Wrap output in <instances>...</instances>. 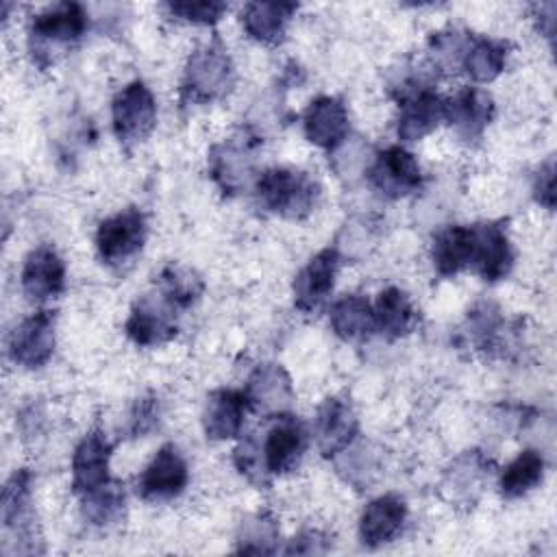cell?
I'll return each instance as SVG.
<instances>
[{
    "mask_svg": "<svg viewBox=\"0 0 557 557\" xmlns=\"http://www.w3.org/2000/svg\"><path fill=\"white\" fill-rule=\"evenodd\" d=\"M252 189L263 211L285 220H305L320 196L318 183L307 172L285 165L263 170Z\"/></svg>",
    "mask_w": 557,
    "mask_h": 557,
    "instance_id": "cell-1",
    "label": "cell"
},
{
    "mask_svg": "<svg viewBox=\"0 0 557 557\" xmlns=\"http://www.w3.org/2000/svg\"><path fill=\"white\" fill-rule=\"evenodd\" d=\"M233 85V61L228 50L215 39L189 54L181 78V100L189 104H211L226 98Z\"/></svg>",
    "mask_w": 557,
    "mask_h": 557,
    "instance_id": "cell-2",
    "label": "cell"
},
{
    "mask_svg": "<svg viewBox=\"0 0 557 557\" xmlns=\"http://www.w3.org/2000/svg\"><path fill=\"white\" fill-rule=\"evenodd\" d=\"M261 148L259 135L242 128L209 150V176L226 196H239L255 187L259 178L257 152Z\"/></svg>",
    "mask_w": 557,
    "mask_h": 557,
    "instance_id": "cell-3",
    "label": "cell"
},
{
    "mask_svg": "<svg viewBox=\"0 0 557 557\" xmlns=\"http://www.w3.org/2000/svg\"><path fill=\"white\" fill-rule=\"evenodd\" d=\"M394 96L398 102L396 135L400 141H418L444 120V98L420 76L400 81Z\"/></svg>",
    "mask_w": 557,
    "mask_h": 557,
    "instance_id": "cell-4",
    "label": "cell"
},
{
    "mask_svg": "<svg viewBox=\"0 0 557 557\" xmlns=\"http://www.w3.org/2000/svg\"><path fill=\"white\" fill-rule=\"evenodd\" d=\"M270 420H272V424L265 429L263 437L252 433L255 442H257L259 459H261V466H263L268 479L294 472L298 468V463L307 450V442H309V433H307L305 424L298 420V416L283 413V416H276Z\"/></svg>",
    "mask_w": 557,
    "mask_h": 557,
    "instance_id": "cell-5",
    "label": "cell"
},
{
    "mask_svg": "<svg viewBox=\"0 0 557 557\" xmlns=\"http://www.w3.org/2000/svg\"><path fill=\"white\" fill-rule=\"evenodd\" d=\"M89 26V15L78 2H57L39 11L28 28L30 50L41 61V54L50 52L54 46L76 44Z\"/></svg>",
    "mask_w": 557,
    "mask_h": 557,
    "instance_id": "cell-6",
    "label": "cell"
},
{
    "mask_svg": "<svg viewBox=\"0 0 557 557\" xmlns=\"http://www.w3.org/2000/svg\"><path fill=\"white\" fill-rule=\"evenodd\" d=\"M111 124L124 146L139 144L154 131L157 100L144 81H131L113 96Z\"/></svg>",
    "mask_w": 557,
    "mask_h": 557,
    "instance_id": "cell-7",
    "label": "cell"
},
{
    "mask_svg": "<svg viewBox=\"0 0 557 557\" xmlns=\"http://www.w3.org/2000/svg\"><path fill=\"white\" fill-rule=\"evenodd\" d=\"M148 237L146 213L137 207L122 209L98 224L96 250L102 263L122 265L141 252Z\"/></svg>",
    "mask_w": 557,
    "mask_h": 557,
    "instance_id": "cell-8",
    "label": "cell"
},
{
    "mask_svg": "<svg viewBox=\"0 0 557 557\" xmlns=\"http://www.w3.org/2000/svg\"><path fill=\"white\" fill-rule=\"evenodd\" d=\"M57 315L50 309H39L24 318L9 335L7 352L9 359L15 366H22L26 370L44 368L57 342Z\"/></svg>",
    "mask_w": 557,
    "mask_h": 557,
    "instance_id": "cell-9",
    "label": "cell"
},
{
    "mask_svg": "<svg viewBox=\"0 0 557 557\" xmlns=\"http://www.w3.org/2000/svg\"><path fill=\"white\" fill-rule=\"evenodd\" d=\"M368 183L383 198L398 200L418 191L424 183V174L420 163L407 148L387 146L370 163Z\"/></svg>",
    "mask_w": 557,
    "mask_h": 557,
    "instance_id": "cell-10",
    "label": "cell"
},
{
    "mask_svg": "<svg viewBox=\"0 0 557 557\" xmlns=\"http://www.w3.org/2000/svg\"><path fill=\"white\" fill-rule=\"evenodd\" d=\"M178 309L157 289L154 294L141 296L124 324L128 339L137 346H159L176 337Z\"/></svg>",
    "mask_w": 557,
    "mask_h": 557,
    "instance_id": "cell-11",
    "label": "cell"
},
{
    "mask_svg": "<svg viewBox=\"0 0 557 557\" xmlns=\"http://www.w3.org/2000/svg\"><path fill=\"white\" fill-rule=\"evenodd\" d=\"M189 483V468L174 444H163L144 472L137 476V494L148 503H165L185 492Z\"/></svg>",
    "mask_w": 557,
    "mask_h": 557,
    "instance_id": "cell-12",
    "label": "cell"
},
{
    "mask_svg": "<svg viewBox=\"0 0 557 557\" xmlns=\"http://www.w3.org/2000/svg\"><path fill=\"white\" fill-rule=\"evenodd\" d=\"M248 403V411L270 420L283 413H292L294 385L281 363H261L252 370L242 389Z\"/></svg>",
    "mask_w": 557,
    "mask_h": 557,
    "instance_id": "cell-13",
    "label": "cell"
},
{
    "mask_svg": "<svg viewBox=\"0 0 557 557\" xmlns=\"http://www.w3.org/2000/svg\"><path fill=\"white\" fill-rule=\"evenodd\" d=\"M342 265V255L337 248H322L315 252L294 276L292 294L294 305L302 313L318 311L335 287V276Z\"/></svg>",
    "mask_w": 557,
    "mask_h": 557,
    "instance_id": "cell-14",
    "label": "cell"
},
{
    "mask_svg": "<svg viewBox=\"0 0 557 557\" xmlns=\"http://www.w3.org/2000/svg\"><path fill=\"white\" fill-rule=\"evenodd\" d=\"M470 268L487 283H496L511 272L513 248L503 222L472 224Z\"/></svg>",
    "mask_w": 557,
    "mask_h": 557,
    "instance_id": "cell-15",
    "label": "cell"
},
{
    "mask_svg": "<svg viewBox=\"0 0 557 557\" xmlns=\"http://www.w3.org/2000/svg\"><path fill=\"white\" fill-rule=\"evenodd\" d=\"M359 433V420L350 403L342 396H329L315 411L313 435L318 450L331 459L348 450Z\"/></svg>",
    "mask_w": 557,
    "mask_h": 557,
    "instance_id": "cell-16",
    "label": "cell"
},
{
    "mask_svg": "<svg viewBox=\"0 0 557 557\" xmlns=\"http://www.w3.org/2000/svg\"><path fill=\"white\" fill-rule=\"evenodd\" d=\"M33 474L22 468L15 470L2 490V527L20 540L17 553H39L35 548V522H33Z\"/></svg>",
    "mask_w": 557,
    "mask_h": 557,
    "instance_id": "cell-17",
    "label": "cell"
},
{
    "mask_svg": "<svg viewBox=\"0 0 557 557\" xmlns=\"http://www.w3.org/2000/svg\"><path fill=\"white\" fill-rule=\"evenodd\" d=\"M111 442L100 429L89 431L72 453V492L76 496H87L107 483L109 476V459H111Z\"/></svg>",
    "mask_w": 557,
    "mask_h": 557,
    "instance_id": "cell-18",
    "label": "cell"
},
{
    "mask_svg": "<svg viewBox=\"0 0 557 557\" xmlns=\"http://www.w3.org/2000/svg\"><path fill=\"white\" fill-rule=\"evenodd\" d=\"M20 283L28 300L46 302L57 298L65 289V263L61 255L50 244L33 248L22 263Z\"/></svg>",
    "mask_w": 557,
    "mask_h": 557,
    "instance_id": "cell-19",
    "label": "cell"
},
{
    "mask_svg": "<svg viewBox=\"0 0 557 557\" xmlns=\"http://www.w3.org/2000/svg\"><path fill=\"white\" fill-rule=\"evenodd\" d=\"M305 137L324 150H335L348 139L350 122L342 98L318 96L302 113Z\"/></svg>",
    "mask_w": 557,
    "mask_h": 557,
    "instance_id": "cell-20",
    "label": "cell"
},
{
    "mask_svg": "<svg viewBox=\"0 0 557 557\" xmlns=\"http://www.w3.org/2000/svg\"><path fill=\"white\" fill-rule=\"evenodd\" d=\"M492 117L494 100L479 87H461L453 98L444 100V120L463 141L479 139Z\"/></svg>",
    "mask_w": 557,
    "mask_h": 557,
    "instance_id": "cell-21",
    "label": "cell"
},
{
    "mask_svg": "<svg viewBox=\"0 0 557 557\" xmlns=\"http://www.w3.org/2000/svg\"><path fill=\"white\" fill-rule=\"evenodd\" d=\"M407 503L398 494H383L370 500L359 518V540L368 548H379L396 540L407 524Z\"/></svg>",
    "mask_w": 557,
    "mask_h": 557,
    "instance_id": "cell-22",
    "label": "cell"
},
{
    "mask_svg": "<svg viewBox=\"0 0 557 557\" xmlns=\"http://www.w3.org/2000/svg\"><path fill=\"white\" fill-rule=\"evenodd\" d=\"M492 472V461L481 450H466L444 472L442 490L453 505H474L485 479Z\"/></svg>",
    "mask_w": 557,
    "mask_h": 557,
    "instance_id": "cell-23",
    "label": "cell"
},
{
    "mask_svg": "<svg viewBox=\"0 0 557 557\" xmlns=\"http://www.w3.org/2000/svg\"><path fill=\"white\" fill-rule=\"evenodd\" d=\"M246 411H248V403L244 392L239 389L211 392L202 409V429L207 440L224 442V440L237 437L244 426Z\"/></svg>",
    "mask_w": 557,
    "mask_h": 557,
    "instance_id": "cell-24",
    "label": "cell"
},
{
    "mask_svg": "<svg viewBox=\"0 0 557 557\" xmlns=\"http://www.w3.org/2000/svg\"><path fill=\"white\" fill-rule=\"evenodd\" d=\"M296 11V2H248L242 9V26L250 39L265 46H278L285 39L287 24Z\"/></svg>",
    "mask_w": 557,
    "mask_h": 557,
    "instance_id": "cell-25",
    "label": "cell"
},
{
    "mask_svg": "<svg viewBox=\"0 0 557 557\" xmlns=\"http://www.w3.org/2000/svg\"><path fill=\"white\" fill-rule=\"evenodd\" d=\"M329 322L333 333L350 344L366 342L376 331L374 307L359 294H346L331 305Z\"/></svg>",
    "mask_w": 557,
    "mask_h": 557,
    "instance_id": "cell-26",
    "label": "cell"
},
{
    "mask_svg": "<svg viewBox=\"0 0 557 557\" xmlns=\"http://www.w3.org/2000/svg\"><path fill=\"white\" fill-rule=\"evenodd\" d=\"M472 226L450 224L435 233L431 244V261L440 276L448 278L470 268Z\"/></svg>",
    "mask_w": 557,
    "mask_h": 557,
    "instance_id": "cell-27",
    "label": "cell"
},
{
    "mask_svg": "<svg viewBox=\"0 0 557 557\" xmlns=\"http://www.w3.org/2000/svg\"><path fill=\"white\" fill-rule=\"evenodd\" d=\"M374 307L376 331L385 339H400L418 324V311L400 287H385L379 292Z\"/></svg>",
    "mask_w": 557,
    "mask_h": 557,
    "instance_id": "cell-28",
    "label": "cell"
},
{
    "mask_svg": "<svg viewBox=\"0 0 557 557\" xmlns=\"http://www.w3.org/2000/svg\"><path fill=\"white\" fill-rule=\"evenodd\" d=\"M509 44L490 37H474L468 44L463 54L461 70L476 83L494 81L507 65Z\"/></svg>",
    "mask_w": 557,
    "mask_h": 557,
    "instance_id": "cell-29",
    "label": "cell"
},
{
    "mask_svg": "<svg viewBox=\"0 0 557 557\" xmlns=\"http://www.w3.org/2000/svg\"><path fill=\"white\" fill-rule=\"evenodd\" d=\"M544 470H546V463L540 450H533V448L522 450L500 472V479H498L500 496L507 500L527 496L531 490H535L544 481Z\"/></svg>",
    "mask_w": 557,
    "mask_h": 557,
    "instance_id": "cell-30",
    "label": "cell"
},
{
    "mask_svg": "<svg viewBox=\"0 0 557 557\" xmlns=\"http://www.w3.org/2000/svg\"><path fill=\"white\" fill-rule=\"evenodd\" d=\"M281 529L272 513L257 511L242 520L237 533V550L252 555H272L278 550Z\"/></svg>",
    "mask_w": 557,
    "mask_h": 557,
    "instance_id": "cell-31",
    "label": "cell"
},
{
    "mask_svg": "<svg viewBox=\"0 0 557 557\" xmlns=\"http://www.w3.org/2000/svg\"><path fill=\"white\" fill-rule=\"evenodd\" d=\"M83 516L96 527H113L124 518V490L120 483H107L104 487L81 498Z\"/></svg>",
    "mask_w": 557,
    "mask_h": 557,
    "instance_id": "cell-32",
    "label": "cell"
},
{
    "mask_svg": "<svg viewBox=\"0 0 557 557\" xmlns=\"http://www.w3.org/2000/svg\"><path fill=\"white\" fill-rule=\"evenodd\" d=\"M157 289L178 309H187L191 307L200 294H202V281L191 272V270H185V268H178V265H165L161 272H159V278H157Z\"/></svg>",
    "mask_w": 557,
    "mask_h": 557,
    "instance_id": "cell-33",
    "label": "cell"
},
{
    "mask_svg": "<svg viewBox=\"0 0 557 557\" xmlns=\"http://www.w3.org/2000/svg\"><path fill=\"white\" fill-rule=\"evenodd\" d=\"M470 39H472V33H466L459 28H446V30L433 33L429 37V59L433 67L444 72L461 70L463 54L468 50Z\"/></svg>",
    "mask_w": 557,
    "mask_h": 557,
    "instance_id": "cell-34",
    "label": "cell"
},
{
    "mask_svg": "<svg viewBox=\"0 0 557 557\" xmlns=\"http://www.w3.org/2000/svg\"><path fill=\"white\" fill-rule=\"evenodd\" d=\"M163 9L168 11L170 17L189 22V24H202L211 26L222 20V15L228 11L226 2H215V0H198V2H165Z\"/></svg>",
    "mask_w": 557,
    "mask_h": 557,
    "instance_id": "cell-35",
    "label": "cell"
},
{
    "mask_svg": "<svg viewBox=\"0 0 557 557\" xmlns=\"http://www.w3.org/2000/svg\"><path fill=\"white\" fill-rule=\"evenodd\" d=\"M161 416V400L157 394H146L135 400V405L128 411V420L124 426V433L128 437H141L150 433Z\"/></svg>",
    "mask_w": 557,
    "mask_h": 557,
    "instance_id": "cell-36",
    "label": "cell"
},
{
    "mask_svg": "<svg viewBox=\"0 0 557 557\" xmlns=\"http://www.w3.org/2000/svg\"><path fill=\"white\" fill-rule=\"evenodd\" d=\"M331 548V540L326 533H322L320 529H305L300 531L296 537L289 540L287 548L283 553L287 555H318V553H326Z\"/></svg>",
    "mask_w": 557,
    "mask_h": 557,
    "instance_id": "cell-37",
    "label": "cell"
},
{
    "mask_svg": "<svg viewBox=\"0 0 557 557\" xmlns=\"http://www.w3.org/2000/svg\"><path fill=\"white\" fill-rule=\"evenodd\" d=\"M533 196L544 209L548 211L555 209V161L553 159L540 165L533 178Z\"/></svg>",
    "mask_w": 557,
    "mask_h": 557,
    "instance_id": "cell-38",
    "label": "cell"
}]
</instances>
